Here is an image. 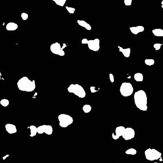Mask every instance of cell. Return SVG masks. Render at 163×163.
<instances>
[{
    "instance_id": "obj_1",
    "label": "cell",
    "mask_w": 163,
    "mask_h": 163,
    "mask_svg": "<svg viewBox=\"0 0 163 163\" xmlns=\"http://www.w3.org/2000/svg\"><path fill=\"white\" fill-rule=\"evenodd\" d=\"M134 100L136 107L140 110L147 111V95L145 92L143 90H140L135 92L134 95Z\"/></svg>"
},
{
    "instance_id": "obj_2",
    "label": "cell",
    "mask_w": 163,
    "mask_h": 163,
    "mask_svg": "<svg viewBox=\"0 0 163 163\" xmlns=\"http://www.w3.org/2000/svg\"><path fill=\"white\" fill-rule=\"evenodd\" d=\"M17 85L19 90L21 91L31 92L33 91L36 88L35 80H31L27 76L20 79L18 81Z\"/></svg>"
},
{
    "instance_id": "obj_3",
    "label": "cell",
    "mask_w": 163,
    "mask_h": 163,
    "mask_svg": "<svg viewBox=\"0 0 163 163\" xmlns=\"http://www.w3.org/2000/svg\"><path fill=\"white\" fill-rule=\"evenodd\" d=\"M67 90L69 93L74 94L81 99L84 98L86 95L84 89L79 84H71L67 88Z\"/></svg>"
},
{
    "instance_id": "obj_4",
    "label": "cell",
    "mask_w": 163,
    "mask_h": 163,
    "mask_svg": "<svg viewBox=\"0 0 163 163\" xmlns=\"http://www.w3.org/2000/svg\"><path fill=\"white\" fill-rule=\"evenodd\" d=\"M144 154L146 159L147 160L153 161L155 160H157L161 158L162 156V153L153 148H148L144 151Z\"/></svg>"
},
{
    "instance_id": "obj_5",
    "label": "cell",
    "mask_w": 163,
    "mask_h": 163,
    "mask_svg": "<svg viewBox=\"0 0 163 163\" xmlns=\"http://www.w3.org/2000/svg\"><path fill=\"white\" fill-rule=\"evenodd\" d=\"M58 119L59 120V124L60 127L66 128L69 125L72 124L74 122V119L71 116L67 114H61L58 116Z\"/></svg>"
},
{
    "instance_id": "obj_6",
    "label": "cell",
    "mask_w": 163,
    "mask_h": 163,
    "mask_svg": "<svg viewBox=\"0 0 163 163\" xmlns=\"http://www.w3.org/2000/svg\"><path fill=\"white\" fill-rule=\"evenodd\" d=\"M133 91L134 88L132 85L130 83L126 82L122 84L119 89L120 94L124 97H127L131 95Z\"/></svg>"
},
{
    "instance_id": "obj_7",
    "label": "cell",
    "mask_w": 163,
    "mask_h": 163,
    "mask_svg": "<svg viewBox=\"0 0 163 163\" xmlns=\"http://www.w3.org/2000/svg\"><path fill=\"white\" fill-rule=\"evenodd\" d=\"M81 43L82 44H87L89 49L94 52H98L100 50V40L98 38L89 40L84 38L81 41Z\"/></svg>"
},
{
    "instance_id": "obj_8",
    "label": "cell",
    "mask_w": 163,
    "mask_h": 163,
    "mask_svg": "<svg viewBox=\"0 0 163 163\" xmlns=\"http://www.w3.org/2000/svg\"><path fill=\"white\" fill-rule=\"evenodd\" d=\"M68 46L66 44L63 43V46L61 47L60 44L58 42H56L52 44L50 46V50L52 53L58 55L60 56H63L65 55V52L63 51L64 49L67 47Z\"/></svg>"
},
{
    "instance_id": "obj_9",
    "label": "cell",
    "mask_w": 163,
    "mask_h": 163,
    "mask_svg": "<svg viewBox=\"0 0 163 163\" xmlns=\"http://www.w3.org/2000/svg\"><path fill=\"white\" fill-rule=\"evenodd\" d=\"M37 132L40 134L45 133L48 135H51L53 132V128L50 125H42L37 127Z\"/></svg>"
},
{
    "instance_id": "obj_10",
    "label": "cell",
    "mask_w": 163,
    "mask_h": 163,
    "mask_svg": "<svg viewBox=\"0 0 163 163\" xmlns=\"http://www.w3.org/2000/svg\"><path fill=\"white\" fill-rule=\"evenodd\" d=\"M135 132L134 130L131 127H127L125 128L122 137L125 140L128 141L134 138L135 137Z\"/></svg>"
},
{
    "instance_id": "obj_11",
    "label": "cell",
    "mask_w": 163,
    "mask_h": 163,
    "mask_svg": "<svg viewBox=\"0 0 163 163\" xmlns=\"http://www.w3.org/2000/svg\"><path fill=\"white\" fill-rule=\"evenodd\" d=\"M125 129V128L123 126H119L116 127L115 132L112 133V138L115 140L118 139L120 136H123Z\"/></svg>"
},
{
    "instance_id": "obj_12",
    "label": "cell",
    "mask_w": 163,
    "mask_h": 163,
    "mask_svg": "<svg viewBox=\"0 0 163 163\" xmlns=\"http://www.w3.org/2000/svg\"><path fill=\"white\" fill-rule=\"evenodd\" d=\"M5 128L6 131L8 132L9 134H14L16 133L17 130V128L16 126L10 123H8L6 124L5 125Z\"/></svg>"
},
{
    "instance_id": "obj_13",
    "label": "cell",
    "mask_w": 163,
    "mask_h": 163,
    "mask_svg": "<svg viewBox=\"0 0 163 163\" xmlns=\"http://www.w3.org/2000/svg\"><path fill=\"white\" fill-rule=\"evenodd\" d=\"M132 33L135 35L138 34L140 32H143L144 31V28L143 26H139L137 27H132L129 28Z\"/></svg>"
},
{
    "instance_id": "obj_14",
    "label": "cell",
    "mask_w": 163,
    "mask_h": 163,
    "mask_svg": "<svg viewBox=\"0 0 163 163\" xmlns=\"http://www.w3.org/2000/svg\"><path fill=\"white\" fill-rule=\"evenodd\" d=\"M18 28V25L13 22L8 23L6 26V29L8 31H16Z\"/></svg>"
},
{
    "instance_id": "obj_15",
    "label": "cell",
    "mask_w": 163,
    "mask_h": 163,
    "mask_svg": "<svg viewBox=\"0 0 163 163\" xmlns=\"http://www.w3.org/2000/svg\"><path fill=\"white\" fill-rule=\"evenodd\" d=\"M77 23L80 26L83 27V28H85L87 30L91 31L92 29V27L90 25V24H88L86 22H85L84 20H77Z\"/></svg>"
},
{
    "instance_id": "obj_16",
    "label": "cell",
    "mask_w": 163,
    "mask_h": 163,
    "mask_svg": "<svg viewBox=\"0 0 163 163\" xmlns=\"http://www.w3.org/2000/svg\"><path fill=\"white\" fill-rule=\"evenodd\" d=\"M119 48V52L123 53V56L125 57H129L130 56V52H131V49L130 48H128L127 49H123L121 47H118Z\"/></svg>"
},
{
    "instance_id": "obj_17",
    "label": "cell",
    "mask_w": 163,
    "mask_h": 163,
    "mask_svg": "<svg viewBox=\"0 0 163 163\" xmlns=\"http://www.w3.org/2000/svg\"><path fill=\"white\" fill-rule=\"evenodd\" d=\"M31 131V134L29 136L31 137H34L36 135L37 132V127H36L35 125H31L29 127H28Z\"/></svg>"
},
{
    "instance_id": "obj_18",
    "label": "cell",
    "mask_w": 163,
    "mask_h": 163,
    "mask_svg": "<svg viewBox=\"0 0 163 163\" xmlns=\"http://www.w3.org/2000/svg\"><path fill=\"white\" fill-rule=\"evenodd\" d=\"M153 34L157 37H163V29L161 28H156L152 30Z\"/></svg>"
},
{
    "instance_id": "obj_19",
    "label": "cell",
    "mask_w": 163,
    "mask_h": 163,
    "mask_svg": "<svg viewBox=\"0 0 163 163\" xmlns=\"http://www.w3.org/2000/svg\"><path fill=\"white\" fill-rule=\"evenodd\" d=\"M134 80H135L136 81L142 82L143 81V75L141 73H136L134 76Z\"/></svg>"
},
{
    "instance_id": "obj_20",
    "label": "cell",
    "mask_w": 163,
    "mask_h": 163,
    "mask_svg": "<svg viewBox=\"0 0 163 163\" xmlns=\"http://www.w3.org/2000/svg\"><path fill=\"white\" fill-rule=\"evenodd\" d=\"M82 110L85 113H89L91 111V106L89 104H85L83 106Z\"/></svg>"
},
{
    "instance_id": "obj_21",
    "label": "cell",
    "mask_w": 163,
    "mask_h": 163,
    "mask_svg": "<svg viewBox=\"0 0 163 163\" xmlns=\"http://www.w3.org/2000/svg\"><path fill=\"white\" fill-rule=\"evenodd\" d=\"M125 154L128 155H136L137 154V150L134 148H129L125 151Z\"/></svg>"
},
{
    "instance_id": "obj_22",
    "label": "cell",
    "mask_w": 163,
    "mask_h": 163,
    "mask_svg": "<svg viewBox=\"0 0 163 163\" xmlns=\"http://www.w3.org/2000/svg\"><path fill=\"white\" fill-rule=\"evenodd\" d=\"M55 2L56 4L60 7H63L65 4L67 0H52Z\"/></svg>"
},
{
    "instance_id": "obj_23",
    "label": "cell",
    "mask_w": 163,
    "mask_h": 163,
    "mask_svg": "<svg viewBox=\"0 0 163 163\" xmlns=\"http://www.w3.org/2000/svg\"><path fill=\"white\" fill-rule=\"evenodd\" d=\"M0 104L4 107H7L9 104V101L8 99H4L1 100L0 101Z\"/></svg>"
},
{
    "instance_id": "obj_24",
    "label": "cell",
    "mask_w": 163,
    "mask_h": 163,
    "mask_svg": "<svg viewBox=\"0 0 163 163\" xmlns=\"http://www.w3.org/2000/svg\"><path fill=\"white\" fill-rule=\"evenodd\" d=\"M145 64L147 66H152L155 63V61L154 59H147L144 60Z\"/></svg>"
},
{
    "instance_id": "obj_25",
    "label": "cell",
    "mask_w": 163,
    "mask_h": 163,
    "mask_svg": "<svg viewBox=\"0 0 163 163\" xmlns=\"http://www.w3.org/2000/svg\"><path fill=\"white\" fill-rule=\"evenodd\" d=\"M66 8L67 10L69 13L70 14H74L76 11V9L74 8H72V7H69L67 6V7H66Z\"/></svg>"
},
{
    "instance_id": "obj_26",
    "label": "cell",
    "mask_w": 163,
    "mask_h": 163,
    "mask_svg": "<svg viewBox=\"0 0 163 163\" xmlns=\"http://www.w3.org/2000/svg\"><path fill=\"white\" fill-rule=\"evenodd\" d=\"M21 18H22V19H23V20L26 21V20H27L28 19V15L27 13H26L23 12V13L21 14Z\"/></svg>"
},
{
    "instance_id": "obj_27",
    "label": "cell",
    "mask_w": 163,
    "mask_h": 163,
    "mask_svg": "<svg viewBox=\"0 0 163 163\" xmlns=\"http://www.w3.org/2000/svg\"><path fill=\"white\" fill-rule=\"evenodd\" d=\"M163 45V44H155L153 45V48H154L156 51H159L160 50L161 46Z\"/></svg>"
},
{
    "instance_id": "obj_28",
    "label": "cell",
    "mask_w": 163,
    "mask_h": 163,
    "mask_svg": "<svg viewBox=\"0 0 163 163\" xmlns=\"http://www.w3.org/2000/svg\"><path fill=\"white\" fill-rule=\"evenodd\" d=\"M132 0H124V4L126 6H130L132 4Z\"/></svg>"
},
{
    "instance_id": "obj_29",
    "label": "cell",
    "mask_w": 163,
    "mask_h": 163,
    "mask_svg": "<svg viewBox=\"0 0 163 163\" xmlns=\"http://www.w3.org/2000/svg\"><path fill=\"white\" fill-rule=\"evenodd\" d=\"M109 79H110V81H111V82H112V83H113L114 82V81H115L114 76L111 73H110L109 74Z\"/></svg>"
},
{
    "instance_id": "obj_30",
    "label": "cell",
    "mask_w": 163,
    "mask_h": 163,
    "mask_svg": "<svg viewBox=\"0 0 163 163\" xmlns=\"http://www.w3.org/2000/svg\"><path fill=\"white\" fill-rule=\"evenodd\" d=\"M90 90L91 92L92 93H95L96 92L98 91V90H96V89H95V87H94V86H91L90 87Z\"/></svg>"
},
{
    "instance_id": "obj_31",
    "label": "cell",
    "mask_w": 163,
    "mask_h": 163,
    "mask_svg": "<svg viewBox=\"0 0 163 163\" xmlns=\"http://www.w3.org/2000/svg\"><path fill=\"white\" fill-rule=\"evenodd\" d=\"M161 4H162V6H161V7H162V8L163 9V0L162 1V2H161Z\"/></svg>"
}]
</instances>
